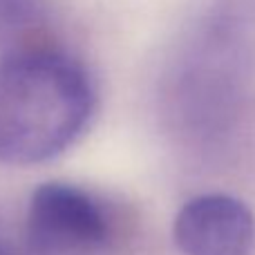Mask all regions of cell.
<instances>
[{
  "mask_svg": "<svg viewBox=\"0 0 255 255\" xmlns=\"http://www.w3.org/2000/svg\"><path fill=\"white\" fill-rule=\"evenodd\" d=\"M94 85L76 58L27 49L0 63V161L43 163L65 152L90 124Z\"/></svg>",
  "mask_w": 255,
  "mask_h": 255,
  "instance_id": "1",
  "label": "cell"
},
{
  "mask_svg": "<svg viewBox=\"0 0 255 255\" xmlns=\"http://www.w3.org/2000/svg\"><path fill=\"white\" fill-rule=\"evenodd\" d=\"M25 240L31 255H106L117 240V224L88 190L45 184L29 199Z\"/></svg>",
  "mask_w": 255,
  "mask_h": 255,
  "instance_id": "2",
  "label": "cell"
},
{
  "mask_svg": "<svg viewBox=\"0 0 255 255\" xmlns=\"http://www.w3.org/2000/svg\"><path fill=\"white\" fill-rule=\"evenodd\" d=\"M172 238L184 255H253L255 215L233 195H199L179 208Z\"/></svg>",
  "mask_w": 255,
  "mask_h": 255,
  "instance_id": "3",
  "label": "cell"
},
{
  "mask_svg": "<svg viewBox=\"0 0 255 255\" xmlns=\"http://www.w3.org/2000/svg\"><path fill=\"white\" fill-rule=\"evenodd\" d=\"M36 0H0V27H25L36 18Z\"/></svg>",
  "mask_w": 255,
  "mask_h": 255,
  "instance_id": "4",
  "label": "cell"
},
{
  "mask_svg": "<svg viewBox=\"0 0 255 255\" xmlns=\"http://www.w3.org/2000/svg\"><path fill=\"white\" fill-rule=\"evenodd\" d=\"M0 255H11V249H9V244L2 238H0Z\"/></svg>",
  "mask_w": 255,
  "mask_h": 255,
  "instance_id": "5",
  "label": "cell"
}]
</instances>
